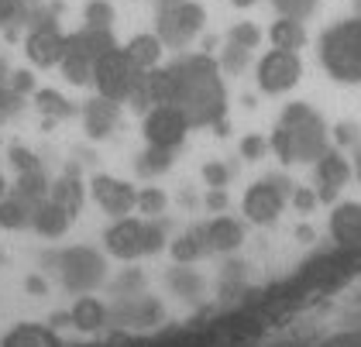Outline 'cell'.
<instances>
[{"mask_svg":"<svg viewBox=\"0 0 361 347\" xmlns=\"http://www.w3.org/2000/svg\"><path fill=\"white\" fill-rule=\"evenodd\" d=\"M166 69L172 80L169 104L183 110L190 117V124H214L227 114L224 73L210 55H186Z\"/></svg>","mask_w":361,"mask_h":347,"instance_id":"cell-1","label":"cell"},{"mask_svg":"<svg viewBox=\"0 0 361 347\" xmlns=\"http://www.w3.org/2000/svg\"><path fill=\"white\" fill-rule=\"evenodd\" d=\"M269 148L282 162H317L327 152V128L317 117V110L306 104H289L279 117Z\"/></svg>","mask_w":361,"mask_h":347,"instance_id":"cell-2","label":"cell"},{"mask_svg":"<svg viewBox=\"0 0 361 347\" xmlns=\"http://www.w3.org/2000/svg\"><path fill=\"white\" fill-rule=\"evenodd\" d=\"M104 244L114 258L135 262L141 255H155L166 248V227L159 220H138V217H117L104 231Z\"/></svg>","mask_w":361,"mask_h":347,"instance_id":"cell-3","label":"cell"},{"mask_svg":"<svg viewBox=\"0 0 361 347\" xmlns=\"http://www.w3.org/2000/svg\"><path fill=\"white\" fill-rule=\"evenodd\" d=\"M45 265H52V272L59 275V282L76 296L93 293V289L104 286V279H107L104 255L93 251V248H86V244H73V248H62L56 255H45Z\"/></svg>","mask_w":361,"mask_h":347,"instance_id":"cell-4","label":"cell"},{"mask_svg":"<svg viewBox=\"0 0 361 347\" xmlns=\"http://www.w3.org/2000/svg\"><path fill=\"white\" fill-rule=\"evenodd\" d=\"M324 69L341 83H361V18L334 25L320 42Z\"/></svg>","mask_w":361,"mask_h":347,"instance_id":"cell-5","label":"cell"},{"mask_svg":"<svg viewBox=\"0 0 361 347\" xmlns=\"http://www.w3.org/2000/svg\"><path fill=\"white\" fill-rule=\"evenodd\" d=\"M159 4V38L162 45L183 49L190 45L207 25V11L200 0H155Z\"/></svg>","mask_w":361,"mask_h":347,"instance_id":"cell-6","label":"cell"},{"mask_svg":"<svg viewBox=\"0 0 361 347\" xmlns=\"http://www.w3.org/2000/svg\"><path fill=\"white\" fill-rule=\"evenodd\" d=\"M141 80V69L128 59V52L117 45L111 52H104L97 62H93V86L100 97L107 100H117V104H128L131 90L138 86Z\"/></svg>","mask_w":361,"mask_h":347,"instance_id":"cell-7","label":"cell"},{"mask_svg":"<svg viewBox=\"0 0 361 347\" xmlns=\"http://www.w3.org/2000/svg\"><path fill=\"white\" fill-rule=\"evenodd\" d=\"M190 128H193L190 117L176 107V104H159V107H152L145 114V124H141L145 141L155 145V148H169V152H176V148L186 141Z\"/></svg>","mask_w":361,"mask_h":347,"instance_id":"cell-8","label":"cell"},{"mask_svg":"<svg viewBox=\"0 0 361 347\" xmlns=\"http://www.w3.org/2000/svg\"><path fill=\"white\" fill-rule=\"evenodd\" d=\"M293 193V183L289 179H262V183H251L241 207H245V217L251 224H272L282 207H286V196Z\"/></svg>","mask_w":361,"mask_h":347,"instance_id":"cell-9","label":"cell"},{"mask_svg":"<svg viewBox=\"0 0 361 347\" xmlns=\"http://www.w3.org/2000/svg\"><path fill=\"white\" fill-rule=\"evenodd\" d=\"M303 76V62L296 52H286V49H272V52L262 55L258 69H255V80L265 93H286L293 90Z\"/></svg>","mask_w":361,"mask_h":347,"instance_id":"cell-10","label":"cell"},{"mask_svg":"<svg viewBox=\"0 0 361 347\" xmlns=\"http://www.w3.org/2000/svg\"><path fill=\"white\" fill-rule=\"evenodd\" d=\"M25 55H28L38 69L59 66L62 55H66V35H62V28H59L56 21H49V25H31L28 38H25Z\"/></svg>","mask_w":361,"mask_h":347,"instance_id":"cell-11","label":"cell"},{"mask_svg":"<svg viewBox=\"0 0 361 347\" xmlns=\"http://www.w3.org/2000/svg\"><path fill=\"white\" fill-rule=\"evenodd\" d=\"M90 193H93L97 207L104 214H111L114 220L117 217H128L135 210V203H138V189L131 186V183H124V179H114V176H93Z\"/></svg>","mask_w":361,"mask_h":347,"instance_id":"cell-12","label":"cell"},{"mask_svg":"<svg viewBox=\"0 0 361 347\" xmlns=\"http://www.w3.org/2000/svg\"><path fill=\"white\" fill-rule=\"evenodd\" d=\"M117 124H121V104H117V100H107V97L97 93L83 107V128L93 141L111 138V134L117 131Z\"/></svg>","mask_w":361,"mask_h":347,"instance_id":"cell-13","label":"cell"},{"mask_svg":"<svg viewBox=\"0 0 361 347\" xmlns=\"http://www.w3.org/2000/svg\"><path fill=\"white\" fill-rule=\"evenodd\" d=\"M317 179H320V200L331 203L334 196L341 193V186L351 179V162L344 159L337 148H327V152L317 159Z\"/></svg>","mask_w":361,"mask_h":347,"instance_id":"cell-14","label":"cell"},{"mask_svg":"<svg viewBox=\"0 0 361 347\" xmlns=\"http://www.w3.org/2000/svg\"><path fill=\"white\" fill-rule=\"evenodd\" d=\"M111 49H117L111 28H90V25H83L80 31L66 35V52L83 55V59H90V62H97L100 55L111 52Z\"/></svg>","mask_w":361,"mask_h":347,"instance_id":"cell-15","label":"cell"},{"mask_svg":"<svg viewBox=\"0 0 361 347\" xmlns=\"http://www.w3.org/2000/svg\"><path fill=\"white\" fill-rule=\"evenodd\" d=\"M117 323H131V327H148V323H159L162 320V306L152 299V296H121L117 310H114Z\"/></svg>","mask_w":361,"mask_h":347,"instance_id":"cell-16","label":"cell"},{"mask_svg":"<svg viewBox=\"0 0 361 347\" xmlns=\"http://www.w3.org/2000/svg\"><path fill=\"white\" fill-rule=\"evenodd\" d=\"M203 238H207V248L210 251H221V255H227V251H238L241 248V241H245V227L234 220V217H214L207 227H203Z\"/></svg>","mask_w":361,"mask_h":347,"instance_id":"cell-17","label":"cell"},{"mask_svg":"<svg viewBox=\"0 0 361 347\" xmlns=\"http://www.w3.org/2000/svg\"><path fill=\"white\" fill-rule=\"evenodd\" d=\"M331 234L337 244L355 248L361 244V203H341L331 214Z\"/></svg>","mask_w":361,"mask_h":347,"instance_id":"cell-18","label":"cell"},{"mask_svg":"<svg viewBox=\"0 0 361 347\" xmlns=\"http://www.w3.org/2000/svg\"><path fill=\"white\" fill-rule=\"evenodd\" d=\"M69 224H73V214L62 210L56 200H42V203L35 207V214H31V227H35L42 238H62V234L69 231Z\"/></svg>","mask_w":361,"mask_h":347,"instance_id":"cell-19","label":"cell"},{"mask_svg":"<svg viewBox=\"0 0 361 347\" xmlns=\"http://www.w3.org/2000/svg\"><path fill=\"white\" fill-rule=\"evenodd\" d=\"M162 38L159 35H135L128 45H124V52H128V59L138 66L141 73H148V69H155L159 62H162Z\"/></svg>","mask_w":361,"mask_h":347,"instance_id":"cell-20","label":"cell"},{"mask_svg":"<svg viewBox=\"0 0 361 347\" xmlns=\"http://www.w3.org/2000/svg\"><path fill=\"white\" fill-rule=\"evenodd\" d=\"M107 317H111V310L97 299V296H90V293H83L76 303H73V313H69V320L76 323L80 330H100L104 323H107Z\"/></svg>","mask_w":361,"mask_h":347,"instance_id":"cell-21","label":"cell"},{"mask_svg":"<svg viewBox=\"0 0 361 347\" xmlns=\"http://www.w3.org/2000/svg\"><path fill=\"white\" fill-rule=\"evenodd\" d=\"M31 214H35V203L28 200H21L18 193H4L0 196V227H7V231H25L31 227Z\"/></svg>","mask_w":361,"mask_h":347,"instance_id":"cell-22","label":"cell"},{"mask_svg":"<svg viewBox=\"0 0 361 347\" xmlns=\"http://www.w3.org/2000/svg\"><path fill=\"white\" fill-rule=\"evenodd\" d=\"M269 38H272V49L296 52V49H303L306 28H303V21H296V18H282V14H279V21H272V28H269Z\"/></svg>","mask_w":361,"mask_h":347,"instance_id":"cell-23","label":"cell"},{"mask_svg":"<svg viewBox=\"0 0 361 347\" xmlns=\"http://www.w3.org/2000/svg\"><path fill=\"white\" fill-rule=\"evenodd\" d=\"M169 248H172V258H176V265H193V262H200V258L210 251V248H207V238H203V227L179 234V238L172 241Z\"/></svg>","mask_w":361,"mask_h":347,"instance_id":"cell-24","label":"cell"},{"mask_svg":"<svg viewBox=\"0 0 361 347\" xmlns=\"http://www.w3.org/2000/svg\"><path fill=\"white\" fill-rule=\"evenodd\" d=\"M83 196H86V189L76 176H62V179H56L52 189H49V200H56L59 207L69 210L73 217H76V210L83 207Z\"/></svg>","mask_w":361,"mask_h":347,"instance_id":"cell-25","label":"cell"},{"mask_svg":"<svg viewBox=\"0 0 361 347\" xmlns=\"http://www.w3.org/2000/svg\"><path fill=\"white\" fill-rule=\"evenodd\" d=\"M4 347H56L52 334L45 327H35V323H18L7 337H4Z\"/></svg>","mask_w":361,"mask_h":347,"instance_id":"cell-26","label":"cell"},{"mask_svg":"<svg viewBox=\"0 0 361 347\" xmlns=\"http://www.w3.org/2000/svg\"><path fill=\"white\" fill-rule=\"evenodd\" d=\"M31 97H35L38 114H45V117H52V121H62V117H73V114H76V107H73L59 90H35Z\"/></svg>","mask_w":361,"mask_h":347,"instance_id":"cell-27","label":"cell"},{"mask_svg":"<svg viewBox=\"0 0 361 347\" xmlns=\"http://www.w3.org/2000/svg\"><path fill=\"white\" fill-rule=\"evenodd\" d=\"M49 189H52V183L45 179V172L42 169H35V172H21L18 176V186H14V193L21 196V200H28V203H42V200H49Z\"/></svg>","mask_w":361,"mask_h":347,"instance_id":"cell-28","label":"cell"},{"mask_svg":"<svg viewBox=\"0 0 361 347\" xmlns=\"http://www.w3.org/2000/svg\"><path fill=\"white\" fill-rule=\"evenodd\" d=\"M166 282L172 286V293L183 296V299H196V296L203 293V279H200V272H193V268H186V265L172 268V272L166 275Z\"/></svg>","mask_w":361,"mask_h":347,"instance_id":"cell-29","label":"cell"},{"mask_svg":"<svg viewBox=\"0 0 361 347\" xmlns=\"http://www.w3.org/2000/svg\"><path fill=\"white\" fill-rule=\"evenodd\" d=\"M172 162H176V159H172V152H169V148H155V145H148V148L138 155L135 169H138L141 176H148V179H152V176H162V172H169V169H172Z\"/></svg>","mask_w":361,"mask_h":347,"instance_id":"cell-30","label":"cell"},{"mask_svg":"<svg viewBox=\"0 0 361 347\" xmlns=\"http://www.w3.org/2000/svg\"><path fill=\"white\" fill-rule=\"evenodd\" d=\"M59 69H62L66 83H73V86H90V83H93V62L83 59V55H76V52L62 55Z\"/></svg>","mask_w":361,"mask_h":347,"instance_id":"cell-31","label":"cell"},{"mask_svg":"<svg viewBox=\"0 0 361 347\" xmlns=\"http://www.w3.org/2000/svg\"><path fill=\"white\" fill-rule=\"evenodd\" d=\"M28 7L31 0H0V28L14 35L21 25H28Z\"/></svg>","mask_w":361,"mask_h":347,"instance_id":"cell-32","label":"cell"},{"mask_svg":"<svg viewBox=\"0 0 361 347\" xmlns=\"http://www.w3.org/2000/svg\"><path fill=\"white\" fill-rule=\"evenodd\" d=\"M169 207V196L162 193L159 186H145L138 189V203H135V210H141V214L148 217V220H155V217H162Z\"/></svg>","mask_w":361,"mask_h":347,"instance_id":"cell-33","label":"cell"},{"mask_svg":"<svg viewBox=\"0 0 361 347\" xmlns=\"http://www.w3.org/2000/svg\"><path fill=\"white\" fill-rule=\"evenodd\" d=\"M114 4L111 0H86L83 7V25L90 28H114Z\"/></svg>","mask_w":361,"mask_h":347,"instance_id":"cell-34","label":"cell"},{"mask_svg":"<svg viewBox=\"0 0 361 347\" xmlns=\"http://www.w3.org/2000/svg\"><path fill=\"white\" fill-rule=\"evenodd\" d=\"M217 66H221V73H227V76H238V73H245V69H248V49H241V45L227 42V45L221 49Z\"/></svg>","mask_w":361,"mask_h":347,"instance_id":"cell-35","label":"cell"},{"mask_svg":"<svg viewBox=\"0 0 361 347\" xmlns=\"http://www.w3.org/2000/svg\"><path fill=\"white\" fill-rule=\"evenodd\" d=\"M227 42H234V45H241V49H255L258 42H262V31L255 28V21H238V25L227 31Z\"/></svg>","mask_w":361,"mask_h":347,"instance_id":"cell-36","label":"cell"},{"mask_svg":"<svg viewBox=\"0 0 361 347\" xmlns=\"http://www.w3.org/2000/svg\"><path fill=\"white\" fill-rule=\"evenodd\" d=\"M114 293H117V296H138V293H145V275H141L138 268L121 272V279L114 282Z\"/></svg>","mask_w":361,"mask_h":347,"instance_id":"cell-37","label":"cell"},{"mask_svg":"<svg viewBox=\"0 0 361 347\" xmlns=\"http://www.w3.org/2000/svg\"><path fill=\"white\" fill-rule=\"evenodd\" d=\"M279 14L282 18H296V21H303L313 14V7H317V0H276Z\"/></svg>","mask_w":361,"mask_h":347,"instance_id":"cell-38","label":"cell"},{"mask_svg":"<svg viewBox=\"0 0 361 347\" xmlns=\"http://www.w3.org/2000/svg\"><path fill=\"white\" fill-rule=\"evenodd\" d=\"M203 179L210 189H227V179H231V169L224 162H207L203 165Z\"/></svg>","mask_w":361,"mask_h":347,"instance_id":"cell-39","label":"cell"},{"mask_svg":"<svg viewBox=\"0 0 361 347\" xmlns=\"http://www.w3.org/2000/svg\"><path fill=\"white\" fill-rule=\"evenodd\" d=\"M7 159H11V165H14V169H18V176H21V172H35V169H42V165H38V155H35V152H28V148H21V145H14Z\"/></svg>","mask_w":361,"mask_h":347,"instance_id":"cell-40","label":"cell"},{"mask_svg":"<svg viewBox=\"0 0 361 347\" xmlns=\"http://www.w3.org/2000/svg\"><path fill=\"white\" fill-rule=\"evenodd\" d=\"M25 110V97L14 93L11 86H0V117H14Z\"/></svg>","mask_w":361,"mask_h":347,"instance_id":"cell-41","label":"cell"},{"mask_svg":"<svg viewBox=\"0 0 361 347\" xmlns=\"http://www.w3.org/2000/svg\"><path fill=\"white\" fill-rule=\"evenodd\" d=\"M7 86L14 90V93H21V97H28V93H35L38 86H35V76H31L28 69H11V80H7Z\"/></svg>","mask_w":361,"mask_h":347,"instance_id":"cell-42","label":"cell"},{"mask_svg":"<svg viewBox=\"0 0 361 347\" xmlns=\"http://www.w3.org/2000/svg\"><path fill=\"white\" fill-rule=\"evenodd\" d=\"M265 152H269V141H265V138H258V134H248V138L241 141V159L258 162Z\"/></svg>","mask_w":361,"mask_h":347,"instance_id":"cell-43","label":"cell"},{"mask_svg":"<svg viewBox=\"0 0 361 347\" xmlns=\"http://www.w3.org/2000/svg\"><path fill=\"white\" fill-rule=\"evenodd\" d=\"M317 203H320V193H313V189H306V186L293 189V207H296L300 214H313Z\"/></svg>","mask_w":361,"mask_h":347,"instance_id":"cell-44","label":"cell"},{"mask_svg":"<svg viewBox=\"0 0 361 347\" xmlns=\"http://www.w3.org/2000/svg\"><path fill=\"white\" fill-rule=\"evenodd\" d=\"M334 141H337V145H355V141H358L355 124H337V128H334Z\"/></svg>","mask_w":361,"mask_h":347,"instance_id":"cell-45","label":"cell"},{"mask_svg":"<svg viewBox=\"0 0 361 347\" xmlns=\"http://www.w3.org/2000/svg\"><path fill=\"white\" fill-rule=\"evenodd\" d=\"M207 207L217 210V214L227 210V189H210V193H207Z\"/></svg>","mask_w":361,"mask_h":347,"instance_id":"cell-46","label":"cell"},{"mask_svg":"<svg viewBox=\"0 0 361 347\" xmlns=\"http://www.w3.org/2000/svg\"><path fill=\"white\" fill-rule=\"evenodd\" d=\"M7 80H11V66H7V59L0 55V86H7Z\"/></svg>","mask_w":361,"mask_h":347,"instance_id":"cell-47","label":"cell"},{"mask_svg":"<svg viewBox=\"0 0 361 347\" xmlns=\"http://www.w3.org/2000/svg\"><path fill=\"white\" fill-rule=\"evenodd\" d=\"M28 289H31V293H45V282H42V279H35V275H31V279H28Z\"/></svg>","mask_w":361,"mask_h":347,"instance_id":"cell-48","label":"cell"},{"mask_svg":"<svg viewBox=\"0 0 361 347\" xmlns=\"http://www.w3.org/2000/svg\"><path fill=\"white\" fill-rule=\"evenodd\" d=\"M234 7H251V4H258V0H231Z\"/></svg>","mask_w":361,"mask_h":347,"instance_id":"cell-49","label":"cell"},{"mask_svg":"<svg viewBox=\"0 0 361 347\" xmlns=\"http://www.w3.org/2000/svg\"><path fill=\"white\" fill-rule=\"evenodd\" d=\"M7 193V183H4V172H0V196Z\"/></svg>","mask_w":361,"mask_h":347,"instance_id":"cell-50","label":"cell"},{"mask_svg":"<svg viewBox=\"0 0 361 347\" xmlns=\"http://www.w3.org/2000/svg\"><path fill=\"white\" fill-rule=\"evenodd\" d=\"M358 176H361V148H358Z\"/></svg>","mask_w":361,"mask_h":347,"instance_id":"cell-51","label":"cell"},{"mask_svg":"<svg viewBox=\"0 0 361 347\" xmlns=\"http://www.w3.org/2000/svg\"><path fill=\"white\" fill-rule=\"evenodd\" d=\"M0 121H4V117H0Z\"/></svg>","mask_w":361,"mask_h":347,"instance_id":"cell-52","label":"cell"}]
</instances>
